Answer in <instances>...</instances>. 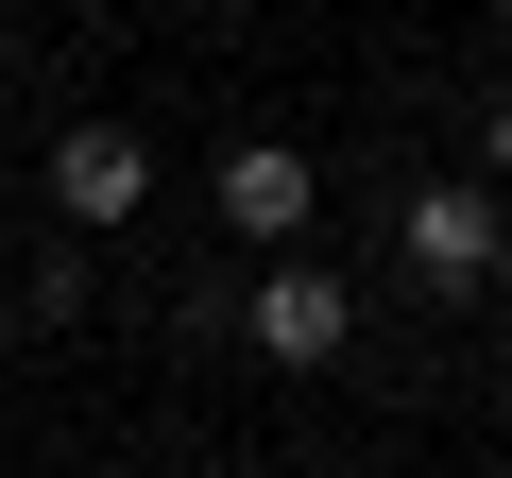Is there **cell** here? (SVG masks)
Wrapping results in <instances>:
<instances>
[{
  "label": "cell",
  "mask_w": 512,
  "mask_h": 478,
  "mask_svg": "<svg viewBox=\"0 0 512 478\" xmlns=\"http://www.w3.org/2000/svg\"><path fill=\"white\" fill-rule=\"evenodd\" d=\"M495 257H512V188H478V171H427V188L393 205V274H410L427 308L495 291Z\"/></svg>",
  "instance_id": "6da1fadb"
},
{
  "label": "cell",
  "mask_w": 512,
  "mask_h": 478,
  "mask_svg": "<svg viewBox=\"0 0 512 478\" xmlns=\"http://www.w3.org/2000/svg\"><path fill=\"white\" fill-rule=\"evenodd\" d=\"M239 342L274 359V376H342V359H359V291H342V274L308 257V239H291V257L256 274V308H239Z\"/></svg>",
  "instance_id": "7a4b0ae2"
},
{
  "label": "cell",
  "mask_w": 512,
  "mask_h": 478,
  "mask_svg": "<svg viewBox=\"0 0 512 478\" xmlns=\"http://www.w3.org/2000/svg\"><path fill=\"white\" fill-rule=\"evenodd\" d=\"M35 188H52V222H69V239H103V222H137V205H154V137H137V120H52Z\"/></svg>",
  "instance_id": "3957f363"
},
{
  "label": "cell",
  "mask_w": 512,
  "mask_h": 478,
  "mask_svg": "<svg viewBox=\"0 0 512 478\" xmlns=\"http://www.w3.org/2000/svg\"><path fill=\"white\" fill-rule=\"evenodd\" d=\"M205 222H222V239H239V257H291V239H308V222H325V171H308V154H291V137H239V154H222V171H205Z\"/></svg>",
  "instance_id": "277c9868"
},
{
  "label": "cell",
  "mask_w": 512,
  "mask_h": 478,
  "mask_svg": "<svg viewBox=\"0 0 512 478\" xmlns=\"http://www.w3.org/2000/svg\"><path fill=\"white\" fill-rule=\"evenodd\" d=\"M0 291H18V325H86V239H18Z\"/></svg>",
  "instance_id": "5b68a950"
},
{
  "label": "cell",
  "mask_w": 512,
  "mask_h": 478,
  "mask_svg": "<svg viewBox=\"0 0 512 478\" xmlns=\"http://www.w3.org/2000/svg\"><path fill=\"white\" fill-rule=\"evenodd\" d=\"M478 188H512V69L478 86Z\"/></svg>",
  "instance_id": "8992f818"
},
{
  "label": "cell",
  "mask_w": 512,
  "mask_h": 478,
  "mask_svg": "<svg viewBox=\"0 0 512 478\" xmlns=\"http://www.w3.org/2000/svg\"><path fill=\"white\" fill-rule=\"evenodd\" d=\"M0 257H18V188H0Z\"/></svg>",
  "instance_id": "52a82bcc"
},
{
  "label": "cell",
  "mask_w": 512,
  "mask_h": 478,
  "mask_svg": "<svg viewBox=\"0 0 512 478\" xmlns=\"http://www.w3.org/2000/svg\"><path fill=\"white\" fill-rule=\"evenodd\" d=\"M222 478H274V461H222Z\"/></svg>",
  "instance_id": "ba28073f"
},
{
  "label": "cell",
  "mask_w": 512,
  "mask_h": 478,
  "mask_svg": "<svg viewBox=\"0 0 512 478\" xmlns=\"http://www.w3.org/2000/svg\"><path fill=\"white\" fill-rule=\"evenodd\" d=\"M495 52H512V0H495Z\"/></svg>",
  "instance_id": "9c48e42d"
}]
</instances>
